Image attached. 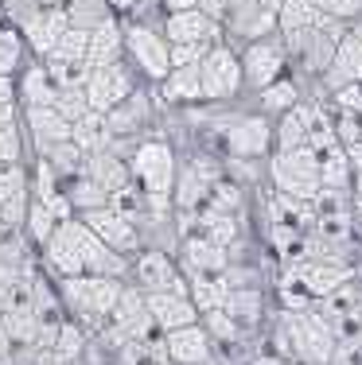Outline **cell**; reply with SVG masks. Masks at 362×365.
Segmentation results:
<instances>
[{
	"label": "cell",
	"mask_w": 362,
	"mask_h": 365,
	"mask_svg": "<svg viewBox=\"0 0 362 365\" xmlns=\"http://www.w3.org/2000/svg\"><path fill=\"white\" fill-rule=\"evenodd\" d=\"M55 288H59V299H63V307H66V319H74V323L94 338L101 327L109 323V311H114L125 280H117V276L82 272V276L55 280Z\"/></svg>",
	"instance_id": "obj_1"
},
{
	"label": "cell",
	"mask_w": 362,
	"mask_h": 365,
	"mask_svg": "<svg viewBox=\"0 0 362 365\" xmlns=\"http://www.w3.org/2000/svg\"><path fill=\"white\" fill-rule=\"evenodd\" d=\"M129 171H133V182L149 198H168L171 202V187H176V171H179L176 144L164 133H152L144 140H136L133 152H129Z\"/></svg>",
	"instance_id": "obj_2"
},
{
	"label": "cell",
	"mask_w": 362,
	"mask_h": 365,
	"mask_svg": "<svg viewBox=\"0 0 362 365\" xmlns=\"http://www.w3.org/2000/svg\"><path fill=\"white\" fill-rule=\"evenodd\" d=\"M199 82H203V106H230L246 93L241 82V58L234 43H214L199 58Z\"/></svg>",
	"instance_id": "obj_3"
},
{
	"label": "cell",
	"mask_w": 362,
	"mask_h": 365,
	"mask_svg": "<svg viewBox=\"0 0 362 365\" xmlns=\"http://www.w3.org/2000/svg\"><path fill=\"white\" fill-rule=\"evenodd\" d=\"M265 175H269V190L304 198V202H312V195L320 190V163H316L312 148L269 152V160H265Z\"/></svg>",
	"instance_id": "obj_4"
},
{
	"label": "cell",
	"mask_w": 362,
	"mask_h": 365,
	"mask_svg": "<svg viewBox=\"0 0 362 365\" xmlns=\"http://www.w3.org/2000/svg\"><path fill=\"white\" fill-rule=\"evenodd\" d=\"M125 58L144 82L156 86L171 71V43L164 39L160 24L144 20H125Z\"/></svg>",
	"instance_id": "obj_5"
},
{
	"label": "cell",
	"mask_w": 362,
	"mask_h": 365,
	"mask_svg": "<svg viewBox=\"0 0 362 365\" xmlns=\"http://www.w3.org/2000/svg\"><path fill=\"white\" fill-rule=\"evenodd\" d=\"M238 58H241V82H246V93H257L269 82H277V78L288 74V51H284L281 36L241 43Z\"/></svg>",
	"instance_id": "obj_6"
},
{
	"label": "cell",
	"mask_w": 362,
	"mask_h": 365,
	"mask_svg": "<svg viewBox=\"0 0 362 365\" xmlns=\"http://www.w3.org/2000/svg\"><path fill=\"white\" fill-rule=\"evenodd\" d=\"M160 109L164 106H160V101H152V93L144 90V82H141L125 101H121V106H114V109L106 113L114 140L136 144V140H144V136H152L160 128Z\"/></svg>",
	"instance_id": "obj_7"
},
{
	"label": "cell",
	"mask_w": 362,
	"mask_h": 365,
	"mask_svg": "<svg viewBox=\"0 0 362 365\" xmlns=\"http://www.w3.org/2000/svg\"><path fill=\"white\" fill-rule=\"evenodd\" d=\"M125 280L141 292H187L183 268H179L176 253H168V249H141V253H133Z\"/></svg>",
	"instance_id": "obj_8"
},
{
	"label": "cell",
	"mask_w": 362,
	"mask_h": 365,
	"mask_svg": "<svg viewBox=\"0 0 362 365\" xmlns=\"http://www.w3.org/2000/svg\"><path fill=\"white\" fill-rule=\"evenodd\" d=\"M12 24H16V31H20V39H24V47H28L31 58L51 55V47L59 43V36L71 28V24H66V12L59 4H28Z\"/></svg>",
	"instance_id": "obj_9"
},
{
	"label": "cell",
	"mask_w": 362,
	"mask_h": 365,
	"mask_svg": "<svg viewBox=\"0 0 362 365\" xmlns=\"http://www.w3.org/2000/svg\"><path fill=\"white\" fill-rule=\"evenodd\" d=\"M136 86H141V74L129 66V58H121V63H109V66H94L82 90H86L90 109L109 113L114 106H121V101L136 90Z\"/></svg>",
	"instance_id": "obj_10"
},
{
	"label": "cell",
	"mask_w": 362,
	"mask_h": 365,
	"mask_svg": "<svg viewBox=\"0 0 362 365\" xmlns=\"http://www.w3.org/2000/svg\"><path fill=\"white\" fill-rule=\"evenodd\" d=\"M222 39L241 47V43H253L265 36H277V12L265 8L261 0H234V4L222 12Z\"/></svg>",
	"instance_id": "obj_11"
},
{
	"label": "cell",
	"mask_w": 362,
	"mask_h": 365,
	"mask_svg": "<svg viewBox=\"0 0 362 365\" xmlns=\"http://www.w3.org/2000/svg\"><path fill=\"white\" fill-rule=\"evenodd\" d=\"M160 31L168 43H191V47H214V43H222V24L214 16H206L203 8L164 12Z\"/></svg>",
	"instance_id": "obj_12"
},
{
	"label": "cell",
	"mask_w": 362,
	"mask_h": 365,
	"mask_svg": "<svg viewBox=\"0 0 362 365\" xmlns=\"http://www.w3.org/2000/svg\"><path fill=\"white\" fill-rule=\"evenodd\" d=\"M109 327H114L125 342H144V338L160 334L156 323H152V315H149V307H144V292L133 288L129 280L117 295L114 311H109Z\"/></svg>",
	"instance_id": "obj_13"
},
{
	"label": "cell",
	"mask_w": 362,
	"mask_h": 365,
	"mask_svg": "<svg viewBox=\"0 0 362 365\" xmlns=\"http://www.w3.org/2000/svg\"><path fill=\"white\" fill-rule=\"evenodd\" d=\"M288 272H296V280L312 292V299H323V295H331L339 284L355 280L358 268L347 264V260H331V257H304V260H296V264H288Z\"/></svg>",
	"instance_id": "obj_14"
},
{
	"label": "cell",
	"mask_w": 362,
	"mask_h": 365,
	"mask_svg": "<svg viewBox=\"0 0 362 365\" xmlns=\"http://www.w3.org/2000/svg\"><path fill=\"white\" fill-rule=\"evenodd\" d=\"M39 268L51 280H66V276H82V257L74 245V218L59 222V230L47 237V245L39 249Z\"/></svg>",
	"instance_id": "obj_15"
},
{
	"label": "cell",
	"mask_w": 362,
	"mask_h": 365,
	"mask_svg": "<svg viewBox=\"0 0 362 365\" xmlns=\"http://www.w3.org/2000/svg\"><path fill=\"white\" fill-rule=\"evenodd\" d=\"M82 222H86V230H94L121 257H133V253H141V249H144L136 225L129 222L125 214H117L114 206H101V210H94V214H82Z\"/></svg>",
	"instance_id": "obj_16"
},
{
	"label": "cell",
	"mask_w": 362,
	"mask_h": 365,
	"mask_svg": "<svg viewBox=\"0 0 362 365\" xmlns=\"http://www.w3.org/2000/svg\"><path fill=\"white\" fill-rule=\"evenodd\" d=\"M74 245H79V257H82V268L94 276H117V280H125L129 272V257L114 253V249L106 245V241L98 237L94 230H86L82 218H74Z\"/></svg>",
	"instance_id": "obj_17"
},
{
	"label": "cell",
	"mask_w": 362,
	"mask_h": 365,
	"mask_svg": "<svg viewBox=\"0 0 362 365\" xmlns=\"http://www.w3.org/2000/svg\"><path fill=\"white\" fill-rule=\"evenodd\" d=\"M20 125H24V136H28L31 152H43V148H51L59 140H71V120H66L55 106L20 109Z\"/></svg>",
	"instance_id": "obj_18"
},
{
	"label": "cell",
	"mask_w": 362,
	"mask_h": 365,
	"mask_svg": "<svg viewBox=\"0 0 362 365\" xmlns=\"http://www.w3.org/2000/svg\"><path fill=\"white\" fill-rule=\"evenodd\" d=\"M144 307H149V315H152L160 334L199 323V311H195L187 292H144Z\"/></svg>",
	"instance_id": "obj_19"
},
{
	"label": "cell",
	"mask_w": 362,
	"mask_h": 365,
	"mask_svg": "<svg viewBox=\"0 0 362 365\" xmlns=\"http://www.w3.org/2000/svg\"><path fill=\"white\" fill-rule=\"evenodd\" d=\"M156 101L164 109H191L203 106V82H199V66H171L156 86Z\"/></svg>",
	"instance_id": "obj_20"
},
{
	"label": "cell",
	"mask_w": 362,
	"mask_h": 365,
	"mask_svg": "<svg viewBox=\"0 0 362 365\" xmlns=\"http://www.w3.org/2000/svg\"><path fill=\"white\" fill-rule=\"evenodd\" d=\"M164 350H168V361L171 365H203V361H214V342H211V334H206L203 323L168 330V334H164Z\"/></svg>",
	"instance_id": "obj_21"
},
{
	"label": "cell",
	"mask_w": 362,
	"mask_h": 365,
	"mask_svg": "<svg viewBox=\"0 0 362 365\" xmlns=\"http://www.w3.org/2000/svg\"><path fill=\"white\" fill-rule=\"evenodd\" d=\"M176 260H179V268H183V276H191V272H226L234 257H230V249L214 245V241L183 233V237H179V249H176Z\"/></svg>",
	"instance_id": "obj_22"
},
{
	"label": "cell",
	"mask_w": 362,
	"mask_h": 365,
	"mask_svg": "<svg viewBox=\"0 0 362 365\" xmlns=\"http://www.w3.org/2000/svg\"><path fill=\"white\" fill-rule=\"evenodd\" d=\"M125 58V20L121 16H106L101 24L90 28V39H86V66H109Z\"/></svg>",
	"instance_id": "obj_23"
},
{
	"label": "cell",
	"mask_w": 362,
	"mask_h": 365,
	"mask_svg": "<svg viewBox=\"0 0 362 365\" xmlns=\"http://www.w3.org/2000/svg\"><path fill=\"white\" fill-rule=\"evenodd\" d=\"M351 82H362V43L355 36H343L339 47H335V55H331V66L323 71V78L316 86H320V93L327 98V93L343 90V86H351Z\"/></svg>",
	"instance_id": "obj_24"
},
{
	"label": "cell",
	"mask_w": 362,
	"mask_h": 365,
	"mask_svg": "<svg viewBox=\"0 0 362 365\" xmlns=\"http://www.w3.org/2000/svg\"><path fill=\"white\" fill-rule=\"evenodd\" d=\"M16 98H20V109H28V106H55L59 86H55V78L47 74L43 58L28 55V63H24L20 74H16Z\"/></svg>",
	"instance_id": "obj_25"
},
{
	"label": "cell",
	"mask_w": 362,
	"mask_h": 365,
	"mask_svg": "<svg viewBox=\"0 0 362 365\" xmlns=\"http://www.w3.org/2000/svg\"><path fill=\"white\" fill-rule=\"evenodd\" d=\"M222 311H226V315L234 319L246 334H257V327H265V292H261V284H249V288H230Z\"/></svg>",
	"instance_id": "obj_26"
},
{
	"label": "cell",
	"mask_w": 362,
	"mask_h": 365,
	"mask_svg": "<svg viewBox=\"0 0 362 365\" xmlns=\"http://www.w3.org/2000/svg\"><path fill=\"white\" fill-rule=\"evenodd\" d=\"M82 175H90L94 182H101V187H106L109 195L133 182V171H129V160H125V155H117L114 148H101V152H86Z\"/></svg>",
	"instance_id": "obj_27"
},
{
	"label": "cell",
	"mask_w": 362,
	"mask_h": 365,
	"mask_svg": "<svg viewBox=\"0 0 362 365\" xmlns=\"http://www.w3.org/2000/svg\"><path fill=\"white\" fill-rule=\"evenodd\" d=\"M253 98H257V113H265V117L277 120L281 113L296 109V101L304 98V86H300L296 74H284V78H277V82H269L265 90H257Z\"/></svg>",
	"instance_id": "obj_28"
},
{
	"label": "cell",
	"mask_w": 362,
	"mask_h": 365,
	"mask_svg": "<svg viewBox=\"0 0 362 365\" xmlns=\"http://www.w3.org/2000/svg\"><path fill=\"white\" fill-rule=\"evenodd\" d=\"M187 280V295H191V303H195V311H214V307H222L226 303V295H230V284H226V272H191V276H183Z\"/></svg>",
	"instance_id": "obj_29"
},
{
	"label": "cell",
	"mask_w": 362,
	"mask_h": 365,
	"mask_svg": "<svg viewBox=\"0 0 362 365\" xmlns=\"http://www.w3.org/2000/svg\"><path fill=\"white\" fill-rule=\"evenodd\" d=\"M63 195L66 202H71L74 218H82V214H94L101 210V206H109V190L101 187V182H94L90 175H74L63 182Z\"/></svg>",
	"instance_id": "obj_30"
},
{
	"label": "cell",
	"mask_w": 362,
	"mask_h": 365,
	"mask_svg": "<svg viewBox=\"0 0 362 365\" xmlns=\"http://www.w3.org/2000/svg\"><path fill=\"white\" fill-rule=\"evenodd\" d=\"M316 163H320V187L351 190V182H355V168H351L347 148H343V144H331V148H323V152H316Z\"/></svg>",
	"instance_id": "obj_31"
},
{
	"label": "cell",
	"mask_w": 362,
	"mask_h": 365,
	"mask_svg": "<svg viewBox=\"0 0 362 365\" xmlns=\"http://www.w3.org/2000/svg\"><path fill=\"white\" fill-rule=\"evenodd\" d=\"M71 140L82 148V152H101V148L114 144V133H109V120L106 113L98 109H86L79 120L71 125Z\"/></svg>",
	"instance_id": "obj_32"
},
{
	"label": "cell",
	"mask_w": 362,
	"mask_h": 365,
	"mask_svg": "<svg viewBox=\"0 0 362 365\" xmlns=\"http://www.w3.org/2000/svg\"><path fill=\"white\" fill-rule=\"evenodd\" d=\"M86 346H90V334H86L74 319H66V323L59 327L55 342H51V361H55V365H79L82 354H86Z\"/></svg>",
	"instance_id": "obj_33"
},
{
	"label": "cell",
	"mask_w": 362,
	"mask_h": 365,
	"mask_svg": "<svg viewBox=\"0 0 362 365\" xmlns=\"http://www.w3.org/2000/svg\"><path fill=\"white\" fill-rule=\"evenodd\" d=\"M36 155H43V160L55 168V175L59 179H74V175H82V163H86V152L74 140H59V144H51V148H43V152H36Z\"/></svg>",
	"instance_id": "obj_34"
},
{
	"label": "cell",
	"mask_w": 362,
	"mask_h": 365,
	"mask_svg": "<svg viewBox=\"0 0 362 365\" xmlns=\"http://www.w3.org/2000/svg\"><path fill=\"white\" fill-rule=\"evenodd\" d=\"M59 230V214L51 210V206H43L39 198H28V218H24V233H28V241L36 249L47 245V237Z\"/></svg>",
	"instance_id": "obj_35"
},
{
	"label": "cell",
	"mask_w": 362,
	"mask_h": 365,
	"mask_svg": "<svg viewBox=\"0 0 362 365\" xmlns=\"http://www.w3.org/2000/svg\"><path fill=\"white\" fill-rule=\"evenodd\" d=\"M24 63H28V47H24V39H20V31H16V24L4 20V24H0V74L16 78Z\"/></svg>",
	"instance_id": "obj_36"
},
{
	"label": "cell",
	"mask_w": 362,
	"mask_h": 365,
	"mask_svg": "<svg viewBox=\"0 0 362 365\" xmlns=\"http://www.w3.org/2000/svg\"><path fill=\"white\" fill-rule=\"evenodd\" d=\"M316 4L312 0H281L277 8V36H292V31H304L316 24Z\"/></svg>",
	"instance_id": "obj_37"
},
{
	"label": "cell",
	"mask_w": 362,
	"mask_h": 365,
	"mask_svg": "<svg viewBox=\"0 0 362 365\" xmlns=\"http://www.w3.org/2000/svg\"><path fill=\"white\" fill-rule=\"evenodd\" d=\"M312 307H316L312 292L296 280V272L281 268V276H277V311H312Z\"/></svg>",
	"instance_id": "obj_38"
},
{
	"label": "cell",
	"mask_w": 362,
	"mask_h": 365,
	"mask_svg": "<svg viewBox=\"0 0 362 365\" xmlns=\"http://www.w3.org/2000/svg\"><path fill=\"white\" fill-rule=\"evenodd\" d=\"M59 8L66 12V24H71V28H86V31H90L94 24H101L106 16H117L106 0H63Z\"/></svg>",
	"instance_id": "obj_39"
},
{
	"label": "cell",
	"mask_w": 362,
	"mask_h": 365,
	"mask_svg": "<svg viewBox=\"0 0 362 365\" xmlns=\"http://www.w3.org/2000/svg\"><path fill=\"white\" fill-rule=\"evenodd\" d=\"M292 148H308V136H304V125H300L296 109L281 113L273 120V152H292Z\"/></svg>",
	"instance_id": "obj_40"
},
{
	"label": "cell",
	"mask_w": 362,
	"mask_h": 365,
	"mask_svg": "<svg viewBox=\"0 0 362 365\" xmlns=\"http://www.w3.org/2000/svg\"><path fill=\"white\" fill-rule=\"evenodd\" d=\"M43 66H47V74L55 78L59 90H82L86 78H90V66L86 63H71V58H43Z\"/></svg>",
	"instance_id": "obj_41"
},
{
	"label": "cell",
	"mask_w": 362,
	"mask_h": 365,
	"mask_svg": "<svg viewBox=\"0 0 362 365\" xmlns=\"http://www.w3.org/2000/svg\"><path fill=\"white\" fill-rule=\"evenodd\" d=\"M28 155H31V144L24 136L20 120L0 128V168H8V163H28Z\"/></svg>",
	"instance_id": "obj_42"
},
{
	"label": "cell",
	"mask_w": 362,
	"mask_h": 365,
	"mask_svg": "<svg viewBox=\"0 0 362 365\" xmlns=\"http://www.w3.org/2000/svg\"><path fill=\"white\" fill-rule=\"evenodd\" d=\"M86 39H90V31L86 28H66L59 43L51 47V58H71V63H86ZM47 58V55H43Z\"/></svg>",
	"instance_id": "obj_43"
},
{
	"label": "cell",
	"mask_w": 362,
	"mask_h": 365,
	"mask_svg": "<svg viewBox=\"0 0 362 365\" xmlns=\"http://www.w3.org/2000/svg\"><path fill=\"white\" fill-rule=\"evenodd\" d=\"M20 195H31L28 190V163H8V168H0V202L20 198Z\"/></svg>",
	"instance_id": "obj_44"
},
{
	"label": "cell",
	"mask_w": 362,
	"mask_h": 365,
	"mask_svg": "<svg viewBox=\"0 0 362 365\" xmlns=\"http://www.w3.org/2000/svg\"><path fill=\"white\" fill-rule=\"evenodd\" d=\"M312 4H316V12L331 16V20H343V24L362 16V0H312Z\"/></svg>",
	"instance_id": "obj_45"
},
{
	"label": "cell",
	"mask_w": 362,
	"mask_h": 365,
	"mask_svg": "<svg viewBox=\"0 0 362 365\" xmlns=\"http://www.w3.org/2000/svg\"><path fill=\"white\" fill-rule=\"evenodd\" d=\"M55 109L63 113L66 120H79L86 109H90V101H86V90H59V98H55Z\"/></svg>",
	"instance_id": "obj_46"
},
{
	"label": "cell",
	"mask_w": 362,
	"mask_h": 365,
	"mask_svg": "<svg viewBox=\"0 0 362 365\" xmlns=\"http://www.w3.org/2000/svg\"><path fill=\"white\" fill-rule=\"evenodd\" d=\"M327 101H331V109L358 113V117H362V82H351V86H343V90L327 93Z\"/></svg>",
	"instance_id": "obj_47"
},
{
	"label": "cell",
	"mask_w": 362,
	"mask_h": 365,
	"mask_svg": "<svg viewBox=\"0 0 362 365\" xmlns=\"http://www.w3.org/2000/svg\"><path fill=\"white\" fill-rule=\"evenodd\" d=\"M211 47H191V43H171V66H199V58Z\"/></svg>",
	"instance_id": "obj_48"
},
{
	"label": "cell",
	"mask_w": 362,
	"mask_h": 365,
	"mask_svg": "<svg viewBox=\"0 0 362 365\" xmlns=\"http://www.w3.org/2000/svg\"><path fill=\"white\" fill-rule=\"evenodd\" d=\"M0 106H20V98H16V78L0 74Z\"/></svg>",
	"instance_id": "obj_49"
},
{
	"label": "cell",
	"mask_w": 362,
	"mask_h": 365,
	"mask_svg": "<svg viewBox=\"0 0 362 365\" xmlns=\"http://www.w3.org/2000/svg\"><path fill=\"white\" fill-rule=\"evenodd\" d=\"M195 4H199L206 16H214V20H222V12H226V8L234 4V0H195Z\"/></svg>",
	"instance_id": "obj_50"
},
{
	"label": "cell",
	"mask_w": 362,
	"mask_h": 365,
	"mask_svg": "<svg viewBox=\"0 0 362 365\" xmlns=\"http://www.w3.org/2000/svg\"><path fill=\"white\" fill-rule=\"evenodd\" d=\"M106 4H109V8H114V12H117V16H133V12H136V8H141V4H144V0H106Z\"/></svg>",
	"instance_id": "obj_51"
},
{
	"label": "cell",
	"mask_w": 362,
	"mask_h": 365,
	"mask_svg": "<svg viewBox=\"0 0 362 365\" xmlns=\"http://www.w3.org/2000/svg\"><path fill=\"white\" fill-rule=\"evenodd\" d=\"M347 160H351V168H355V175H362V140L347 144Z\"/></svg>",
	"instance_id": "obj_52"
},
{
	"label": "cell",
	"mask_w": 362,
	"mask_h": 365,
	"mask_svg": "<svg viewBox=\"0 0 362 365\" xmlns=\"http://www.w3.org/2000/svg\"><path fill=\"white\" fill-rule=\"evenodd\" d=\"M20 120V106H0V128Z\"/></svg>",
	"instance_id": "obj_53"
},
{
	"label": "cell",
	"mask_w": 362,
	"mask_h": 365,
	"mask_svg": "<svg viewBox=\"0 0 362 365\" xmlns=\"http://www.w3.org/2000/svg\"><path fill=\"white\" fill-rule=\"evenodd\" d=\"M164 12H183V8H199L195 0H160Z\"/></svg>",
	"instance_id": "obj_54"
},
{
	"label": "cell",
	"mask_w": 362,
	"mask_h": 365,
	"mask_svg": "<svg viewBox=\"0 0 362 365\" xmlns=\"http://www.w3.org/2000/svg\"><path fill=\"white\" fill-rule=\"evenodd\" d=\"M351 198H355V214H362V175H355L351 182Z\"/></svg>",
	"instance_id": "obj_55"
},
{
	"label": "cell",
	"mask_w": 362,
	"mask_h": 365,
	"mask_svg": "<svg viewBox=\"0 0 362 365\" xmlns=\"http://www.w3.org/2000/svg\"><path fill=\"white\" fill-rule=\"evenodd\" d=\"M347 36H355V39L362 43V16H355V20L347 24Z\"/></svg>",
	"instance_id": "obj_56"
},
{
	"label": "cell",
	"mask_w": 362,
	"mask_h": 365,
	"mask_svg": "<svg viewBox=\"0 0 362 365\" xmlns=\"http://www.w3.org/2000/svg\"><path fill=\"white\" fill-rule=\"evenodd\" d=\"M355 245L362 249V214H355Z\"/></svg>",
	"instance_id": "obj_57"
},
{
	"label": "cell",
	"mask_w": 362,
	"mask_h": 365,
	"mask_svg": "<svg viewBox=\"0 0 362 365\" xmlns=\"http://www.w3.org/2000/svg\"><path fill=\"white\" fill-rule=\"evenodd\" d=\"M4 303H8V288L0 284V311H4Z\"/></svg>",
	"instance_id": "obj_58"
},
{
	"label": "cell",
	"mask_w": 362,
	"mask_h": 365,
	"mask_svg": "<svg viewBox=\"0 0 362 365\" xmlns=\"http://www.w3.org/2000/svg\"><path fill=\"white\" fill-rule=\"evenodd\" d=\"M261 4H265V8H273V12H277V8H281V0H261Z\"/></svg>",
	"instance_id": "obj_59"
}]
</instances>
